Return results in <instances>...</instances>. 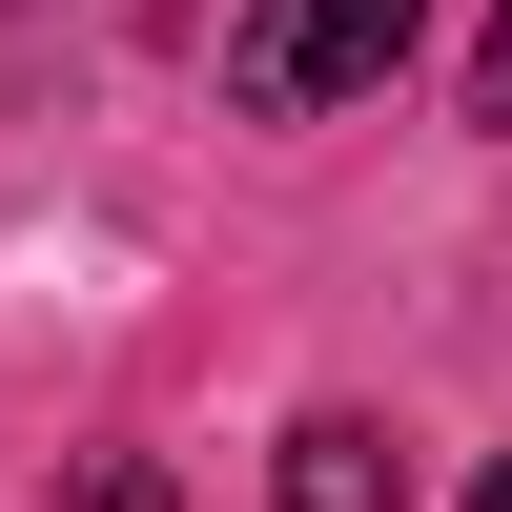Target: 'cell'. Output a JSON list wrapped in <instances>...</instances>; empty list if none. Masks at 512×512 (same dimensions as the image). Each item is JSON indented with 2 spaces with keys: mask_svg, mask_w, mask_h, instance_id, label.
Wrapping results in <instances>:
<instances>
[{
  "mask_svg": "<svg viewBox=\"0 0 512 512\" xmlns=\"http://www.w3.org/2000/svg\"><path fill=\"white\" fill-rule=\"evenodd\" d=\"M410 41H431V0H246L226 21V103L246 123H328V103H369Z\"/></svg>",
  "mask_w": 512,
  "mask_h": 512,
  "instance_id": "1",
  "label": "cell"
},
{
  "mask_svg": "<svg viewBox=\"0 0 512 512\" xmlns=\"http://www.w3.org/2000/svg\"><path fill=\"white\" fill-rule=\"evenodd\" d=\"M287 512H390V431L369 410H308L287 431Z\"/></svg>",
  "mask_w": 512,
  "mask_h": 512,
  "instance_id": "2",
  "label": "cell"
},
{
  "mask_svg": "<svg viewBox=\"0 0 512 512\" xmlns=\"http://www.w3.org/2000/svg\"><path fill=\"white\" fill-rule=\"evenodd\" d=\"M472 123H512V0H492V41H472Z\"/></svg>",
  "mask_w": 512,
  "mask_h": 512,
  "instance_id": "3",
  "label": "cell"
},
{
  "mask_svg": "<svg viewBox=\"0 0 512 512\" xmlns=\"http://www.w3.org/2000/svg\"><path fill=\"white\" fill-rule=\"evenodd\" d=\"M82 512H164V472H82Z\"/></svg>",
  "mask_w": 512,
  "mask_h": 512,
  "instance_id": "4",
  "label": "cell"
},
{
  "mask_svg": "<svg viewBox=\"0 0 512 512\" xmlns=\"http://www.w3.org/2000/svg\"><path fill=\"white\" fill-rule=\"evenodd\" d=\"M472 512H512V451H492V492H472Z\"/></svg>",
  "mask_w": 512,
  "mask_h": 512,
  "instance_id": "5",
  "label": "cell"
}]
</instances>
